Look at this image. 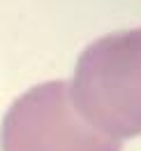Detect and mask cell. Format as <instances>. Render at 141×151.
Returning <instances> with one entry per match:
<instances>
[{
  "mask_svg": "<svg viewBox=\"0 0 141 151\" xmlns=\"http://www.w3.org/2000/svg\"><path fill=\"white\" fill-rule=\"evenodd\" d=\"M81 116L113 139L141 135V28L90 42L70 84Z\"/></svg>",
  "mask_w": 141,
  "mask_h": 151,
  "instance_id": "obj_1",
  "label": "cell"
},
{
  "mask_svg": "<svg viewBox=\"0 0 141 151\" xmlns=\"http://www.w3.org/2000/svg\"><path fill=\"white\" fill-rule=\"evenodd\" d=\"M0 144L2 151H120V139L81 116L65 81H46L16 98L5 114Z\"/></svg>",
  "mask_w": 141,
  "mask_h": 151,
  "instance_id": "obj_2",
  "label": "cell"
}]
</instances>
